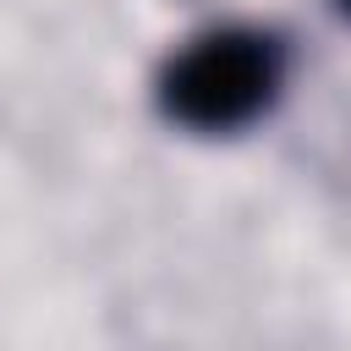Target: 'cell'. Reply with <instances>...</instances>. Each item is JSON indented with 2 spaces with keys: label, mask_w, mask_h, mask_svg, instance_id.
Returning <instances> with one entry per match:
<instances>
[{
  "label": "cell",
  "mask_w": 351,
  "mask_h": 351,
  "mask_svg": "<svg viewBox=\"0 0 351 351\" xmlns=\"http://www.w3.org/2000/svg\"><path fill=\"white\" fill-rule=\"evenodd\" d=\"M280 88V49L263 33L219 27L192 38L159 77V99L181 126L197 132H230L269 110Z\"/></svg>",
  "instance_id": "6da1fadb"
},
{
  "label": "cell",
  "mask_w": 351,
  "mask_h": 351,
  "mask_svg": "<svg viewBox=\"0 0 351 351\" xmlns=\"http://www.w3.org/2000/svg\"><path fill=\"white\" fill-rule=\"evenodd\" d=\"M340 5H346V11H351V0H340Z\"/></svg>",
  "instance_id": "7a4b0ae2"
}]
</instances>
